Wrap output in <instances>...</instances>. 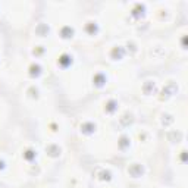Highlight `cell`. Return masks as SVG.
<instances>
[{
	"instance_id": "cell-2",
	"label": "cell",
	"mask_w": 188,
	"mask_h": 188,
	"mask_svg": "<svg viewBox=\"0 0 188 188\" xmlns=\"http://www.w3.org/2000/svg\"><path fill=\"white\" fill-rule=\"evenodd\" d=\"M34 153H37L34 149H27V150H25V153H22V156H24L27 160H31L30 157H35V156H37V154H34Z\"/></svg>"
},
{
	"instance_id": "cell-1",
	"label": "cell",
	"mask_w": 188,
	"mask_h": 188,
	"mask_svg": "<svg viewBox=\"0 0 188 188\" xmlns=\"http://www.w3.org/2000/svg\"><path fill=\"white\" fill-rule=\"evenodd\" d=\"M93 129L96 131V125H94V123H90V126H87L85 123H84V125H81V131H82V132L91 134V132H93Z\"/></svg>"
},
{
	"instance_id": "cell-3",
	"label": "cell",
	"mask_w": 188,
	"mask_h": 188,
	"mask_svg": "<svg viewBox=\"0 0 188 188\" xmlns=\"http://www.w3.org/2000/svg\"><path fill=\"white\" fill-rule=\"evenodd\" d=\"M72 34H74V30H72V28H69V27H63V28H62V37L69 38V37H72Z\"/></svg>"
}]
</instances>
